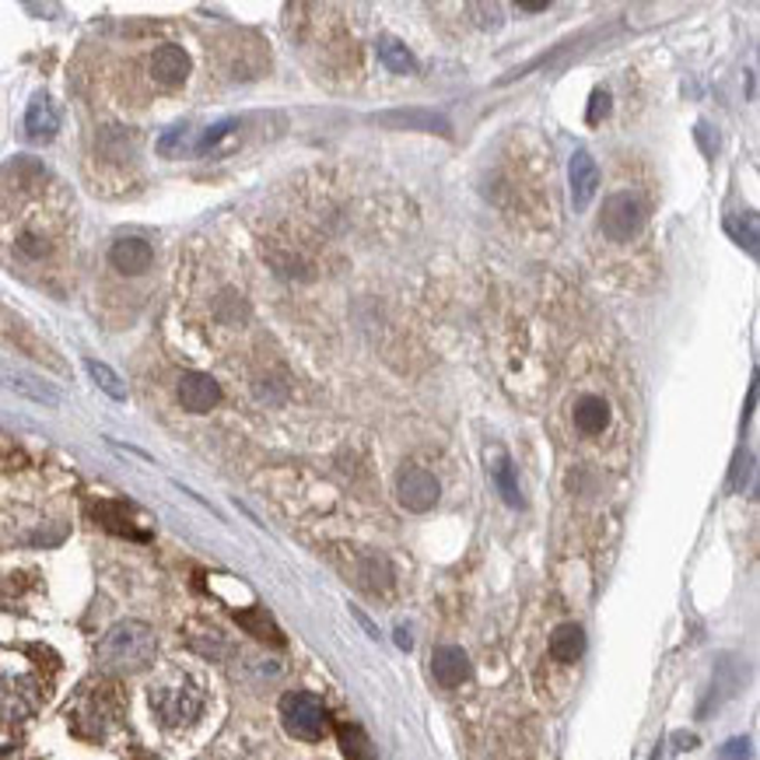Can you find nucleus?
Instances as JSON below:
<instances>
[{"instance_id": "23", "label": "nucleus", "mask_w": 760, "mask_h": 760, "mask_svg": "<svg viewBox=\"0 0 760 760\" xmlns=\"http://www.w3.org/2000/svg\"><path fill=\"white\" fill-rule=\"evenodd\" d=\"M491 473H494V484H497V491H502V497L505 502L515 509V505H522V494H519V487H515V477H512V463H509V456H497V463L491 466Z\"/></svg>"}, {"instance_id": "14", "label": "nucleus", "mask_w": 760, "mask_h": 760, "mask_svg": "<svg viewBox=\"0 0 760 760\" xmlns=\"http://www.w3.org/2000/svg\"><path fill=\"white\" fill-rule=\"evenodd\" d=\"M378 124L386 127H396V130H427V134H448V124L442 120V116L435 112H421V109H399V112H383L375 116Z\"/></svg>"}, {"instance_id": "26", "label": "nucleus", "mask_w": 760, "mask_h": 760, "mask_svg": "<svg viewBox=\"0 0 760 760\" xmlns=\"http://www.w3.org/2000/svg\"><path fill=\"white\" fill-rule=\"evenodd\" d=\"M606 112H610V91H606V88H596V91H592V106H589V116H585V120H589L592 127H596Z\"/></svg>"}, {"instance_id": "30", "label": "nucleus", "mask_w": 760, "mask_h": 760, "mask_svg": "<svg viewBox=\"0 0 760 760\" xmlns=\"http://www.w3.org/2000/svg\"><path fill=\"white\" fill-rule=\"evenodd\" d=\"M522 14H540V11H547V4H519Z\"/></svg>"}, {"instance_id": "22", "label": "nucleus", "mask_w": 760, "mask_h": 760, "mask_svg": "<svg viewBox=\"0 0 760 760\" xmlns=\"http://www.w3.org/2000/svg\"><path fill=\"white\" fill-rule=\"evenodd\" d=\"M235 616H239V624H243L246 631H253L256 638L270 641V645H284L280 631L274 628V621H270V616H267L264 610H249V613H235Z\"/></svg>"}, {"instance_id": "25", "label": "nucleus", "mask_w": 760, "mask_h": 760, "mask_svg": "<svg viewBox=\"0 0 760 760\" xmlns=\"http://www.w3.org/2000/svg\"><path fill=\"white\" fill-rule=\"evenodd\" d=\"M186 137H189V127H172V130H165L161 140H158V151L161 155H179L186 148Z\"/></svg>"}, {"instance_id": "4", "label": "nucleus", "mask_w": 760, "mask_h": 760, "mask_svg": "<svg viewBox=\"0 0 760 760\" xmlns=\"http://www.w3.org/2000/svg\"><path fill=\"white\" fill-rule=\"evenodd\" d=\"M67 715L81 736H88V740H106V736L124 719V701L109 683H85L75 698V704L67 708Z\"/></svg>"}, {"instance_id": "8", "label": "nucleus", "mask_w": 760, "mask_h": 760, "mask_svg": "<svg viewBox=\"0 0 760 760\" xmlns=\"http://www.w3.org/2000/svg\"><path fill=\"white\" fill-rule=\"evenodd\" d=\"M176 393H179L182 411H189V414H207V411H214L221 403V386L204 372H186L179 378Z\"/></svg>"}, {"instance_id": "28", "label": "nucleus", "mask_w": 760, "mask_h": 760, "mask_svg": "<svg viewBox=\"0 0 760 760\" xmlns=\"http://www.w3.org/2000/svg\"><path fill=\"white\" fill-rule=\"evenodd\" d=\"M231 127H235L231 120H225V124H214V127H210V130H207V134H204V137L197 140V151H210V148H214V145H218V140H221V137H225V134H228Z\"/></svg>"}, {"instance_id": "16", "label": "nucleus", "mask_w": 760, "mask_h": 760, "mask_svg": "<svg viewBox=\"0 0 760 760\" xmlns=\"http://www.w3.org/2000/svg\"><path fill=\"white\" fill-rule=\"evenodd\" d=\"M610 424V407L603 396H582L575 403V427L582 435H600Z\"/></svg>"}, {"instance_id": "11", "label": "nucleus", "mask_w": 760, "mask_h": 760, "mask_svg": "<svg viewBox=\"0 0 760 760\" xmlns=\"http://www.w3.org/2000/svg\"><path fill=\"white\" fill-rule=\"evenodd\" d=\"M432 677L438 687L453 691V687H460L470 677V655L460 645H438L432 652Z\"/></svg>"}, {"instance_id": "17", "label": "nucleus", "mask_w": 760, "mask_h": 760, "mask_svg": "<svg viewBox=\"0 0 760 760\" xmlns=\"http://www.w3.org/2000/svg\"><path fill=\"white\" fill-rule=\"evenodd\" d=\"M378 60H383L393 75H417V57L393 36L378 39Z\"/></svg>"}, {"instance_id": "3", "label": "nucleus", "mask_w": 760, "mask_h": 760, "mask_svg": "<svg viewBox=\"0 0 760 760\" xmlns=\"http://www.w3.org/2000/svg\"><path fill=\"white\" fill-rule=\"evenodd\" d=\"M148 704L161 729H189L204 715V687L189 673H169L151 683Z\"/></svg>"}, {"instance_id": "7", "label": "nucleus", "mask_w": 760, "mask_h": 760, "mask_svg": "<svg viewBox=\"0 0 760 760\" xmlns=\"http://www.w3.org/2000/svg\"><path fill=\"white\" fill-rule=\"evenodd\" d=\"M396 497L407 512H427L438 502V481L421 466H407L396 477Z\"/></svg>"}, {"instance_id": "5", "label": "nucleus", "mask_w": 760, "mask_h": 760, "mask_svg": "<svg viewBox=\"0 0 760 760\" xmlns=\"http://www.w3.org/2000/svg\"><path fill=\"white\" fill-rule=\"evenodd\" d=\"M280 722L288 729V736L302 743H319L326 729H329V715L316 694H305V691H292L280 698Z\"/></svg>"}, {"instance_id": "24", "label": "nucleus", "mask_w": 760, "mask_h": 760, "mask_svg": "<svg viewBox=\"0 0 760 760\" xmlns=\"http://www.w3.org/2000/svg\"><path fill=\"white\" fill-rule=\"evenodd\" d=\"M726 228L736 235V243L747 246L750 253H757V218H753V214H743V221L740 218H729Z\"/></svg>"}, {"instance_id": "1", "label": "nucleus", "mask_w": 760, "mask_h": 760, "mask_svg": "<svg viewBox=\"0 0 760 760\" xmlns=\"http://www.w3.org/2000/svg\"><path fill=\"white\" fill-rule=\"evenodd\" d=\"M42 677L36 662L18 649H0V726L32 719L42 704Z\"/></svg>"}, {"instance_id": "31", "label": "nucleus", "mask_w": 760, "mask_h": 760, "mask_svg": "<svg viewBox=\"0 0 760 760\" xmlns=\"http://www.w3.org/2000/svg\"><path fill=\"white\" fill-rule=\"evenodd\" d=\"M134 760H158V757H151V753H137Z\"/></svg>"}, {"instance_id": "27", "label": "nucleus", "mask_w": 760, "mask_h": 760, "mask_svg": "<svg viewBox=\"0 0 760 760\" xmlns=\"http://www.w3.org/2000/svg\"><path fill=\"white\" fill-rule=\"evenodd\" d=\"M470 11L481 14L477 18L481 29H497V26H502V8H497V4H470Z\"/></svg>"}, {"instance_id": "15", "label": "nucleus", "mask_w": 760, "mask_h": 760, "mask_svg": "<svg viewBox=\"0 0 760 760\" xmlns=\"http://www.w3.org/2000/svg\"><path fill=\"white\" fill-rule=\"evenodd\" d=\"M585 652V631L579 624H561L554 628L551 634V659L554 662H564V667H572V662H579Z\"/></svg>"}, {"instance_id": "10", "label": "nucleus", "mask_w": 760, "mask_h": 760, "mask_svg": "<svg viewBox=\"0 0 760 760\" xmlns=\"http://www.w3.org/2000/svg\"><path fill=\"white\" fill-rule=\"evenodd\" d=\"M151 78L161 88H179L189 78V57L182 46H158L151 53Z\"/></svg>"}, {"instance_id": "21", "label": "nucleus", "mask_w": 760, "mask_h": 760, "mask_svg": "<svg viewBox=\"0 0 760 760\" xmlns=\"http://www.w3.org/2000/svg\"><path fill=\"white\" fill-rule=\"evenodd\" d=\"M358 582L372 592L378 589H389L393 585V572H389V564L383 557H365L362 567H358Z\"/></svg>"}, {"instance_id": "12", "label": "nucleus", "mask_w": 760, "mask_h": 760, "mask_svg": "<svg viewBox=\"0 0 760 760\" xmlns=\"http://www.w3.org/2000/svg\"><path fill=\"white\" fill-rule=\"evenodd\" d=\"M26 130L32 140H53L57 130H60V112L53 106L50 95H36V99L29 102V112H26Z\"/></svg>"}, {"instance_id": "13", "label": "nucleus", "mask_w": 760, "mask_h": 760, "mask_svg": "<svg viewBox=\"0 0 760 760\" xmlns=\"http://www.w3.org/2000/svg\"><path fill=\"white\" fill-rule=\"evenodd\" d=\"M109 264L120 274H145L151 267V246L145 239H120L109 249Z\"/></svg>"}, {"instance_id": "18", "label": "nucleus", "mask_w": 760, "mask_h": 760, "mask_svg": "<svg viewBox=\"0 0 760 760\" xmlns=\"http://www.w3.org/2000/svg\"><path fill=\"white\" fill-rule=\"evenodd\" d=\"M85 372L95 378V386H99L106 396H112V399H127V386H124V378L116 375L106 362H95V358H85Z\"/></svg>"}, {"instance_id": "6", "label": "nucleus", "mask_w": 760, "mask_h": 760, "mask_svg": "<svg viewBox=\"0 0 760 760\" xmlns=\"http://www.w3.org/2000/svg\"><path fill=\"white\" fill-rule=\"evenodd\" d=\"M600 225H603V235H606L610 243H631L634 235L641 231V225H645V210H641L638 197H631V194H613V197H606V204H603V218H600Z\"/></svg>"}, {"instance_id": "29", "label": "nucleus", "mask_w": 760, "mask_h": 760, "mask_svg": "<svg viewBox=\"0 0 760 760\" xmlns=\"http://www.w3.org/2000/svg\"><path fill=\"white\" fill-rule=\"evenodd\" d=\"M719 757H722V760H747V757H750V743H747V740H732V743L722 747Z\"/></svg>"}, {"instance_id": "2", "label": "nucleus", "mask_w": 760, "mask_h": 760, "mask_svg": "<svg viewBox=\"0 0 760 760\" xmlns=\"http://www.w3.org/2000/svg\"><path fill=\"white\" fill-rule=\"evenodd\" d=\"M155 652H158V638L145 621H120L102 634L95 659H99V667L106 673L124 677V673L148 670L155 662Z\"/></svg>"}, {"instance_id": "19", "label": "nucleus", "mask_w": 760, "mask_h": 760, "mask_svg": "<svg viewBox=\"0 0 760 760\" xmlns=\"http://www.w3.org/2000/svg\"><path fill=\"white\" fill-rule=\"evenodd\" d=\"M337 736H340V747H344L347 760H375V750L368 743V736L358 726H340Z\"/></svg>"}, {"instance_id": "9", "label": "nucleus", "mask_w": 760, "mask_h": 760, "mask_svg": "<svg viewBox=\"0 0 760 760\" xmlns=\"http://www.w3.org/2000/svg\"><path fill=\"white\" fill-rule=\"evenodd\" d=\"M567 182H572V204L575 210H585L592 204L600 189V169H596V158L589 151H575L572 165H567Z\"/></svg>"}, {"instance_id": "20", "label": "nucleus", "mask_w": 760, "mask_h": 760, "mask_svg": "<svg viewBox=\"0 0 760 760\" xmlns=\"http://www.w3.org/2000/svg\"><path fill=\"white\" fill-rule=\"evenodd\" d=\"M0 383H4L8 389H14V393H21V396L36 399V403H50V407H57V403H60V393H53V389H46V386L32 383V378H21V375H0Z\"/></svg>"}]
</instances>
